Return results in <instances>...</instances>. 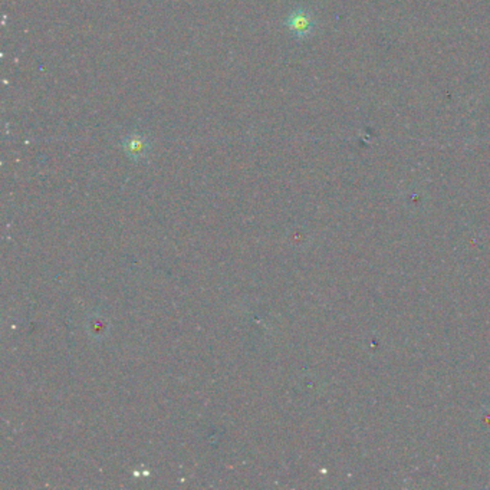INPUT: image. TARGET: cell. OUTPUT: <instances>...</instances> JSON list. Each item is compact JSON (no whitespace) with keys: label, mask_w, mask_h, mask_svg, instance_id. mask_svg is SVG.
I'll use <instances>...</instances> for the list:
<instances>
[{"label":"cell","mask_w":490,"mask_h":490,"mask_svg":"<svg viewBox=\"0 0 490 490\" xmlns=\"http://www.w3.org/2000/svg\"><path fill=\"white\" fill-rule=\"evenodd\" d=\"M288 28L298 38H303L314 30V21L310 13L303 10L294 12L288 17Z\"/></svg>","instance_id":"1"}]
</instances>
